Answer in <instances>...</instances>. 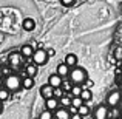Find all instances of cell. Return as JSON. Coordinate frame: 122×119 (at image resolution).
I'll return each mask as SVG.
<instances>
[{
	"instance_id": "1",
	"label": "cell",
	"mask_w": 122,
	"mask_h": 119,
	"mask_svg": "<svg viewBox=\"0 0 122 119\" xmlns=\"http://www.w3.org/2000/svg\"><path fill=\"white\" fill-rule=\"evenodd\" d=\"M68 79L71 83H76V85H82L86 79H88V73H86L85 68L82 67H73V70H70Z\"/></svg>"
},
{
	"instance_id": "2",
	"label": "cell",
	"mask_w": 122,
	"mask_h": 119,
	"mask_svg": "<svg viewBox=\"0 0 122 119\" xmlns=\"http://www.w3.org/2000/svg\"><path fill=\"white\" fill-rule=\"evenodd\" d=\"M5 88L9 91H19L22 88V78L17 74H8L5 78Z\"/></svg>"
},
{
	"instance_id": "3",
	"label": "cell",
	"mask_w": 122,
	"mask_h": 119,
	"mask_svg": "<svg viewBox=\"0 0 122 119\" xmlns=\"http://www.w3.org/2000/svg\"><path fill=\"white\" fill-rule=\"evenodd\" d=\"M31 59H33V62L36 63V65H45L50 57H48V54H46V50H43V48H37V50H34Z\"/></svg>"
},
{
	"instance_id": "4",
	"label": "cell",
	"mask_w": 122,
	"mask_h": 119,
	"mask_svg": "<svg viewBox=\"0 0 122 119\" xmlns=\"http://www.w3.org/2000/svg\"><path fill=\"white\" fill-rule=\"evenodd\" d=\"M121 99H122L121 91L114 90V91L108 93V96H107V105H110V107H116V105H119Z\"/></svg>"
},
{
	"instance_id": "5",
	"label": "cell",
	"mask_w": 122,
	"mask_h": 119,
	"mask_svg": "<svg viewBox=\"0 0 122 119\" xmlns=\"http://www.w3.org/2000/svg\"><path fill=\"white\" fill-rule=\"evenodd\" d=\"M8 62L12 68H19L22 65V62H23V56L20 53H11L8 56Z\"/></svg>"
},
{
	"instance_id": "6",
	"label": "cell",
	"mask_w": 122,
	"mask_h": 119,
	"mask_svg": "<svg viewBox=\"0 0 122 119\" xmlns=\"http://www.w3.org/2000/svg\"><path fill=\"white\" fill-rule=\"evenodd\" d=\"M93 118L94 119H108V108L105 105H99L93 111Z\"/></svg>"
},
{
	"instance_id": "7",
	"label": "cell",
	"mask_w": 122,
	"mask_h": 119,
	"mask_svg": "<svg viewBox=\"0 0 122 119\" xmlns=\"http://www.w3.org/2000/svg\"><path fill=\"white\" fill-rule=\"evenodd\" d=\"M56 73H57V74H59L62 79H65V78H68V74H70V67L66 65L65 62H62V63H59V65H57Z\"/></svg>"
},
{
	"instance_id": "8",
	"label": "cell",
	"mask_w": 122,
	"mask_h": 119,
	"mask_svg": "<svg viewBox=\"0 0 122 119\" xmlns=\"http://www.w3.org/2000/svg\"><path fill=\"white\" fill-rule=\"evenodd\" d=\"M53 114H54V119H70L71 118V114H70V111L66 108H59V107L54 110Z\"/></svg>"
},
{
	"instance_id": "9",
	"label": "cell",
	"mask_w": 122,
	"mask_h": 119,
	"mask_svg": "<svg viewBox=\"0 0 122 119\" xmlns=\"http://www.w3.org/2000/svg\"><path fill=\"white\" fill-rule=\"evenodd\" d=\"M53 91H54V88L50 85V83H45V85L40 87V96H42L43 99L53 98Z\"/></svg>"
},
{
	"instance_id": "10",
	"label": "cell",
	"mask_w": 122,
	"mask_h": 119,
	"mask_svg": "<svg viewBox=\"0 0 122 119\" xmlns=\"http://www.w3.org/2000/svg\"><path fill=\"white\" fill-rule=\"evenodd\" d=\"M59 107V99L57 98H48V99H45V108H48V110H51V111H54L56 108Z\"/></svg>"
},
{
	"instance_id": "11",
	"label": "cell",
	"mask_w": 122,
	"mask_h": 119,
	"mask_svg": "<svg viewBox=\"0 0 122 119\" xmlns=\"http://www.w3.org/2000/svg\"><path fill=\"white\" fill-rule=\"evenodd\" d=\"M34 50H36V48H34L33 45H23V47L20 48V51H19V53H20L23 57H26V59H31V56H33Z\"/></svg>"
},
{
	"instance_id": "12",
	"label": "cell",
	"mask_w": 122,
	"mask_h": 119,
	"mask_svg": "<svg viewBox=\"0 0 122 119\" xmlns=\"http://www.w3.org/2000/svg\"><path fill=\"white\" fill-rule=\"evenodd\" d=\"M62 78H60L57 73H54V74H51L50 78H48V83H50L53 88H57V87H60V83H62Z\"/></svg>"
},
{
	"instance_id": "13",
	"label": "cell",
	"mask_w": 122,
	"mask_h": 119,
	"mask_svg": "<svg viewBox=\"0 0 122 119\" xmlns=\"http://www.w3.org/2000/svg\"><path fill=\"white\" fill-rule=\"evenodd\" d=\"M22 26H23V30L28 31V33H30V31H34L36 30V20L31 19V17H26V19H23V25H22Z\"/></svg>"
},
{
	"instance_id": "14",
	"label": "cell",
	"mask_w": 122,
	"mask_h": 119,
	"mask_svg": "<svg viewBox=\"0 0 122 119\" xmlns=\"http://www.w3.org/2000/svg\"><path fill=\"white\" fill-rule=\"evenodd\" d=\"M65 63L70 67V68L76 67V65H77V56H76V54H73V53L66 54V56H65Z\"/></svg>"
},
{
	"instance_id": "15",
	"label": "cell",
	"mask_w": 122,
	"mask_h": 119,
	"mask_svg": "<svg viewBox=\"0 0 122 119\" xmlns=\"http://www.w3.org/2000/svg\"><path fill=\"white\" fill-rule=\"evenodd\" d=\"M22 87H23L25 90H31L34 87V78H31V76H23V79H22Z\"/></svg>"
},
{
	"instance_id": "16",
	"label": "cell",
	"mask_w": 122,
	"mask_h": 119,
	"mask_svg": "<svg viewBox=\"0 0 122 119\" xmlns=\"http://www.w3.org/2000/svg\"><path fill=\"white\" fill-rule=\"evenodd\" d=\"M37 65L36 63H30V65H26V68H25V74L26 76H31V78H36L37 76Z\"/></svg>"
},
{
	"instance_id": "17",
	"label": "cell",
	"mask_w": 122,
	"mask_h": 119,
	"mask_svg": "<svg viewBox=\"0 0 122 119\" xmlns=\"http://www.w3.org/2000/svg\"><path fill=\"white\" fill-rule=\"evenodd\" d=\"M81 98H82V101H83V102H88V101H91V98H93V93H91V90H90V88H82Z\"/></svg>"
},
{
	"instance_id": "18",
	"label": "cell",
	"mask_w": 122,
	"mask_h": 119,
	"mask_svg": "<svg viewBox=\"0 0 122 119\" xmlns=\"http://www.w3.org/2000/svg\"><path fill=\"white\" fill-rule=\"evenodd\" d=\"M81 93H82V85H76V83H73L71 90H70L71 98H74V96H81Z\"/></svg>"
},
{
	"instance_id": "19",
	"label": "cell",
	"mask_w": 122,
	"mask_h": 119,
	"mask_svg": "<svg viewBox=\"0 0 122 119\" xmlns=\"http://www.w3.org/2000/svg\"><path fill=\"white\" fill-rule=\"evenodd\" d=\"M9 96H11V91H9V90H6V88H0V101H2V102L8 101Z\"/></svg>"
},
{
	"instance_id": "20",
	"label": "cell",
	"mask_w": 122,
	"mask_h": 119,
	"mask_svg": "<svg viewBox=\"0 0 122 119\" xmlns=\"http://www.w3.org/2000/svg\"><path fill=\"white\" fill-rule=\"evenodd\" d=\"M53 118H54L53 111L48 110V108H46V110H43V111H42V113L39 114V119H53Z\"/></svg>"
},
{
	"instance_id": "21",
	"label": "cell",
	"mask_w": 122,
	"mask_h": 119,
	"mask_svg": "<svg viewBox=\"0 0 122 119\" xmlns=\"http://www.w3.org/2000/svg\"><path fill=\"white\" fill-rule=\"evenodd\" d=\"M60 104L63 105V107H70L71 105V94H63L62 98H60Z\"/></svg>"
},
{
	"instance_id": "22",
	"label": "cell",
	"mask_w": 122,
	"mask_h": 119,
	"mask_svg": "<svg viewBox=\"0 0 122 119\" xmlns=\"http://www.w3.org/2000/svg\"><path fill=\"white\" fill-rule=\"evenodd\" d=\"M77 113L81 114V116L83 118V116H86V114H90V108L86 107L85 104H82L81 107H77Z\"/></svg>"
},
{
	"instance_id": "23",
	"label": "cell",
	"mask_w": 122,
	"mask_h": 119,
	"mask_svg": "<svg viewBox=\"0 0 122 119\" xmlns=\"http://www.w3.org/2000/svg\"><path fill=\"white\" fill-rule=\"evenodd\" d=\"M82 104H85V102L82 101V98H81V96H74V98H71V105H73V107H76V108H77V107H81Z\"/></svg>"
},
{
	"instance_id": "24",
	"label": "cell",
	"mask_w": 122,
	"mask_h": 119,
	"mask_svg": "<svg viewBox=\"0 0 122 119\" xmlns=\"http://www.w3.org/2000/svg\"><path fill=\"white\" fill-rule=\"evenodd\" d=\"M73 87V83L70 82V80H62V83H60V88L63 90V91H70Z\"/></svg>"
},
{
	"instance_id": "25",
	"label": "cell",
	"mask_w": 122,
	"mask_h": 119,
	"mask_svg": "<svg viewBox=\"0 0 122 119\" xmlns=\"http://www.w3.org/2000/svg\"><path fill=\"white\" fill-rule=\"evenodd\" d=\"M63 94H65V91H63V90L60 88V87L54 88V91H53V96H54V98H57V99H59V98H62Z\"/></svg>"
},
{
	"instance_id": "26",
	"label": "cell",
	"mask_w": 122,
	"mask_h": 119,
	"mask_svg": "<svg viewBox=\"0 0 122 119\" xmlns=\"http://www.w3.org/2000/svg\"><path fill=\"white\" fill-rule=\"evenodd\" d=\"M114 59H117V60L122 59V48L121 47H117L116 50H114Z\"/></svg>"
},
{
	"instance_id": "27",
	"label": "cell",
	"mask_w": 122,
	"mask_h": 119,
	"mask_svg": "<svg viewBox=\"0 0 122 119\" xmlns=\"http://www.w3.org/2000/svg\"><path fill=\"white\" fill-rule=\"evenodd\" d=\"M74 2H76V0H60V3H62L63 6H73Z\"/></svg>"
},
{
	"instance_id": "28",
	"label": "cell",
	"mask_w": 122,
	"mask_h": 119,
	"mask_svg": "<svg viewBox=\"0 0 122 119\" xmlns=\"http://www.w3.org/2000/svg\"><path fill=\"white\" fill-rule=\"evenodd\" d=\"M46 54H48V57H53L54 54H56V50H54V48H48V50H46Z\"/></svg>"
},
{
	"instance_id": "29",
	"label": "cell",
	"mask_w": 122,
	"mask_h": 119,
	"mask_svg": "<svg viewBox=\"0 0 122 119\" xmlns=\"http://www.w3.org/2000/svg\"><path fill=\"white\" fill-rule=\"evenodd\" d=\"M68 111H70V114H74V113H77V108L73 107V105H70V107H68Z\"/></svg>"
},
{
	"instance_id": "30",
	"label": "cell",
	"mask_w": 122,
	"mask_h": 119,
	"mask_svg": "<svg viewBox=\"0 0 122 119\" xmlns=\"http://www.w3.org/2000/svg\"><path fill=\"white\" fill-rule=\"evenodd\" d=\"M70 119H83V118L79 113H74V114H71V118H70Z\"/></svg>"
},
{
	"instance_id": "31",
	"label": "cell",
	"mask_w": 122,
	"mask_h": 119,
	"mask_svg": "<svg viewBox=\"0 0 122 119\" xmlns=\"http://www.w3.org/2000/svg\"><path fill=\"white\" fill-rule=\"evenodd\" d=\"M2 111H3V102L0 101V114H2Z\"/></svg>"
}]
</instances>
